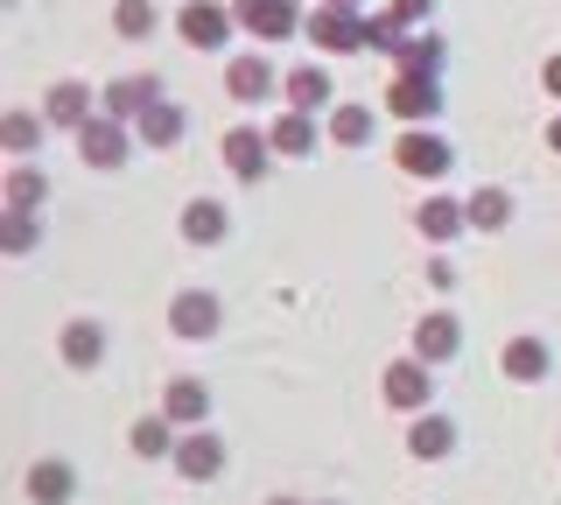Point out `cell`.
<instances>
[{"label": "cell", "mask_w": 561, "mask_h": 505, "mask_svg": "<svg viewBox=\"0 0 561 505\" xmlns=\"http://www.w3.org/2000/svg\"><path fill=\"white\" fill-rule=\"evenodd\" d=\"M443 106H449V92L435 71H393V84H386V113L408 119V127H428Z\"/></svg>", "instance_id": "6da1fadb"}, {"label": "cell", "mask_w": 561, "mask_h": 505, "mask_svg": "<svg viewBox=\"0 0 561 505\" xmlns=\"http://www.w3.org/2000/svg\"><path fill=\"white\" fill-rule=\"evenodd\" d=\"M393 169H400V176H414V183H435V176H449V169H456V148L435 127H408L393 141Z\"/></svg>", "instance_id": "7a4b0ae2"}, {"label": "cell", "mask_w": 561, "mask_h": 505, "mask_svg": "<svg viewBox=\"0 0 561 505\" xmlns=\"http://www.w3.org/2000/svg\"><path fill=\"white\" fill-rule=\"evenodd\" d=\"M302 36L323 49V57H358V49H365V14L358 8H330V0H323V8L302 22Z\"/></svg>", "instance_id": "3957f363"}, {"label": "cell", "mask_w": 561, "mask_h": 505, "mask_svg": "<svg viewBox=\"0 0 561 505\" xmlns=\"http://www.w3.org/2000/svg\"><path fill=\"white\" fill-rule=\"evenodd\" d=\"M134 141H140V134L127 127V119H113V113H92V119L78 127V154H84L92 169H127Z\"/></svg>", "instance_id": "277c9868"}, {"label": "cell", "mask_w": 561, "mask_h": 505, "mask_svg": "<svg viewBox=\"0 0 561 505\" xmlns=\"http://www.w3.org/2000/svg\"><path fill=\"white\" fill-rule=\"evenodd\" d=\"M232 14L253 43H288V36H302V22H309L295 0H232Z\"/></svg>", "instance_id": "5b68a950"}, {"label": "cell", "mask_w": 561, "mask_h": 505, "mask_svg": "<svg viewBox=\"0 0 561 505\" xmlns=\"http://www.w3.org/2000/svg\"><path fill=\"white\" fill-rule=\"evenodd\" d=\"M175 478L183 484H210V478H225V463H232V449H225V435H210V428H183V443H175Z\"/></svg>", "instance_id": "8992f818"}, {"label": "cell", "mask_w": 561, "mask_h": 505, "mask_svg": "<svg viewBox=\"0 0 561 505\" xmlns=\"http://www.w3.org/2000/svg\"><path fill=\"white\" fill-rule=\"evenodd\" d=\"M379 393H386V408L421 414L435 400V365L428 358H393V365H386V379H379Z\"/></svg>", "instance_id": "52a82bcc"}, {"label": "cell", "mask_w": 561, "mask_h": 505, "mask_svg": "<svg viewBox=\"0 0 561 505\" xmlns=\"http://www.w3.org/2000/svg\"><path fill=\"white\" fill-rule=\"evenodd\" d=\"M169 330H175V337H190V344H210L225 330V302L210 288H183L169 302Z\"/></svg>", "instance_id": "ba28073f"}, {"label": "cell", "mask_w": 561, "mask_h": 505, "mask_svg": "<svg viewBox=\"0 0 561 505\" xmlns=\"http://www.w3.org/2000/svg\"><path fill=\"white\" fill-rule=\"evenodd\" d=\"M92 113H99V92H92L84 78H57V84L43 92V119H49V134H78Z\"/></svg>", "instance_id": "9c48e42d"}, {"label": "cell", "mask_w": 561, "mask_h": 505, "mask_svg": "<svg viewBox=\"0 0 561 505\" xmlns=\"http://www.w3.org/2000/svg\"><path fill=\"white\" fill-rule=\"evenodd\" d=\"M225 169H232V183H260L267 176V162H274V134H260V127H225Z\"/></svg>", "instance_id": "30bf717a"}, {"label": "cell", "mask_w": 561, "mask_h": 505, "mask_svg": "<svg viewBox=\"0 0 561 505\" xmlns=\"http://www.w3.org/2000/svg\"><path fill=\"white\" fill-rule=\"evenodd\" d=\"M232 28H239V14L225 8V0H190V8L175 14V36H183L190 49H225Z\"/></svg>", "instance_id": "8fae6325"}, {"label": "cell", "mask_w": 561, "mask_h": 505, "mask_svg": "<svg viewBox=\"0 0 561 505\" xmlns=\"http://www.w3.org/2000/svg\"><path fill=\"white\" fill-rule=\"evenodd\" d=\"M154 99H162V78H154V71H134V78H113L99 92V113H113V119H127V127H134Z\"/></svg>", "instance_id": "7c38bea8"}, {"label": "cell", "mask_w": 561, "mask_h": 505, "mask_svg": "<svg viewBox=\"0 0 561 505\" xmlns=\"http://www.w3.org/2000/svg\"><path fill=\"white\" fill-rule=\"evenodd\" d=\"M105 323L99 317H70L64 323V337H57V358L70 365V372H92V365H105Z\"/></svg>", "instance_id": "4fadbf2b"}, {"label": "cell", "mask_w": 561, "mask_h": 505, "mask_svg": "<svg viewBox=\"0 0 561 505\" xmlns=\"http://www.w3.org/2000/svg\"><path fill=\"white\" fill-rule=\"evenodd\" d=\"M225 92H232L239 106H267V99L280 92V71L267 57H232L225 64Z\"/></svg>", "instance_id": "5bb4252c"}, {"label": "cell", "mask_w": 561, "mask_h": 505, "mask_svg": "<svg viewBox=\"0 0 561 505\" xmlns=\"http://www.w3.org/2000/svg\"><path fill=\"white\" fill-rule=\"evenodd\" d=\"M456 352H463V323H456L449 309H428V317L414 323V358H428V365H449Z\"/></svg>", "instance_id": "9a60e30c"}, {"label": "cell", "mask_w": 561, "mask_h": 505, "mask_svg": "<svg viewBox=\"0 0 561 505\" xmlns=\"http://www.w3.org/2000/svg\"><path fill=\"white\" fill-rule=\"evenodd\" d=\"M414 232L428 239V246H449L456 232H470V204H456V197H421Z\"/></svg>", "instance_id": "2e32d148"}, {"label": "cell", "mask_w": 561, "mask_h": 505, "mask_svg": "<svg viewBox=\"0 0 561 505\" xmlns=\"http://www.w3.org/2000/svg\"><path fill=\"white\" fill-rule=\"evenodd\" d=\"M548 365H554L548 337H513V344L499 352V372L513 379V387H540V379H548Z\"/></svg>", "instance_id": "e0dca14e"}, {"label": "cell", "mask_w": 561, "mask_h": 505, "mask_svg": "<svg viewBox=\"0 0 561 505\" xmlns=\"http://www.w3.org/2000/svg\"><path fill=\"white\" fill-rule=\"evenodd\" d=\"M449 449H456V422H449V414H428V408H421L414 422H408V457H414V463H443Z\"/></svg>", "instance_id": "ac0fdd59"}, {"label": "cell", "mask_w": 561, "mask_h": 505, "mask_svg": "<svg viewBox=\"0 0 561 505\" xmlns=\"http://www.w3.org/2000/svg\"><path fill=\"white\" fill-rule=\"evenodd\" d=\"M183 239H190V246H225V239H232V211H225V197H190Z\"/></svg>", "instance_id": "d6986e66"}, {"label": "cell", "mask_w": 561, "mask_h": 505, "mask_svg": "<svg viewBox=\"0 0 561 505\" xmlns=\"http://www.w3.org/2000/svg\"><path fill=\"white\" fill-rule=\"evenodd\" d=\"M280 99H288L295 113H330V106H337V92H330L323 64H302V71H288V78H280Z\"/></svg>", "instance_id": "ffe728a7"}, {"label": "cell", "mask_w": 561, "mask_h": 505, "mask_svg": "<svg viewBox=\"0 0 561 505\" xmlns=\"http://www.w3.org/2000/svg\"><path fill=\"white\" fill-rule=\"evenodd\" d=\"M162 414L175 428L210 422V387H204V379H169V387H162Z\"/></svg>", "instance_id": "44dd1931"}, {"label": "cell", "mask_w": 561, "mask_h": 505, "mask_svg": "<svg viewBox=\"0 0 561 505\" xmlns=\"http://www.w3.org/2000/svg\"><path fill=\"white\" fill-rule=\"evenodd\" d=\"M28 498L35 505H70V498H78V470H70L64 457L28 463Z\"/></svg>", "instance_id": "7402d4cb"}, {"label": "cell", "mask_w": 561, "mask_h": 505, "mask_svg": "<svg viewBox=\"0 0 561 505\" xmlns=\"http://www.w3.org/2000/svg\"><path fill=\"white\" fill-rule=\"evenodd\" d=\"M183 127H190V119H183V106H175V99H154V106L148 113H140L134 119V134H140V148H175V141H183Z\"/></svg>", "instance_id": "603a6c76"}, {"label": "cell", "mask_w": 561, "mask_h": 505, "mask_svg": "<svg viewBox=\"0 0 561 505\" xmlns=\"http://www.w3.org/2000/svg\"><path fill=\"white\" fill-rule=\"evenodd\" d=\"M49 204V176L35 162H22V169H8V183H0V211H43Z\"/></svg>", "instance_id": "cb8c5ba5"}, {"label": "cell", "mask_w": 561, "mask_h": 505, "mask_svg": "<svg viewBox=\"0 0 561 505\" xmlns=\"http://www.w3.org/2000/svg\"><path fill=\"white\" fill-rule=\"evenodd\" d=\"M274 154H288V162H302V154H316V113H274Z\"/></svg>", "instance_id": "d4e9b609"}, {"label": "cell", "mask_w": 561, "mask_h": 505, "mask_svg": "<svg viewBox=\"0 0 561 505\" xmlns=\"http://www.w3.org/2000/svg\"><path fill=\"white\" fill-rule=\"evenodd\" d=\"M43 127H49L43 113H22V106H14V113H0V148H8L14 162H28V154L43 148Z\"/></svg>", "instance_id": "484cf974"}, {"label": "cell", "mask_w": 561, "mask_h": 505, "mask_svg": "<svg viewBox=\"0 0 561 505\" xmlns=\"http://www.w3.org/2000/svg\"><path fill=\"white\" fill-rule=\"evenodd\" d=\"M127 443H134V457H148V463H154V457H175V443H183V428H175L169 414H140Z\"/></svg>", "instance_id": "4316f807"}, {"label": "cell", "mask_w": 561, "mask_h": 505, "mask_svg": "<svg viewBox=\"0 0 561 505\" xmlns=\"http://www.w3.org/2000/svg\"><path fill=\"white\" fill-rule=\"evenodd\" d=\"M505 225H513V197L499 183L470 190V232H505Z\"/></svg>", "instance_id": "83f0119b"}, {"label": "cell", "mask_w": 561, "mask_h": 505, "mask_svg": "<svg viewBox=\"0 0 561 505\" xmlns=\"http://www.w3.org/2000/svg\"><path fill=\"white\" fill-rule=\"evenodd\" d=\"M443 64H449V43L435 36V28H421V36H408V49L393 57V71H435L443 78Z\"/></svg>", "instance_id": "f1b7e54d"}, {"label": "cell", "mask_w": 561, "mask_h": 505, "mask_svg": "<svg viewBox=\"0 0 561 505\" xmlns=\"http://www.w3.org/2000/svg\"><path fill=\"white\" fill-rule=\"evenodd\" d=\"M330 141H337V148H365V141H373V106L337 99V106H330Z\"/></svg>", "instance_id": "f546056e"}, {"label": "cell", "mask_w": 561, "mask_h": 505, "mask_svg": "<svg viewBox=\"0 0 561 505\" xmlns=\"http://www.w3.org/2000/svg\"><path fill=\"white\" fill-rule=\"evenodd\" d=\"M408 36H414V22H400L393 8H386V14H365V49H379V57H400Z\"/></svg>", "instance_id": "4dcf8cb0"}, {"label": "cell", "mask_w": 561, "mask_h": 505, "mask_svg": "<svg viewBox=\"0 0 561 505\" xmlns=\"http://www.w3.org/2000/svg\"><path fill=\"white\" fill-rule=\"evenodd\" d=\"M154 0H113V36H127V43H148L154 36Z\"/></svg>", "instance_id": "1f68e13d"}, {"label": "cell", "mask_w": 561, "mask_h": 505, "mask_svg": "<svg viewBox=\"0 0 561 505\" xmlns=\"http://www.w3.org/2000/svg\"><path fill=\"white\" fill-rule=\"evenodd\" d=\"M35 239H43V225H35V211H0V253H8V260L35 253Z\"/></svg>", "instance_id": "d6a6232c"}, {"label": "cell", "mask_w": 561, "mask_h": 505, "mask_svg": "<svg viewBox=\"0 0 561 505\" xmlns=\"http://www.w3.org/2000/svg\"><path fill=\"white\" fill-rule=\"evenodd\" d=\"M393 14H400V22H414V28H421V22L435 14V0H393Z\"/></svg>", "instance_id": "836d02e7"}, {"label": "cell", "mask_w": 561, "mask_h": 505, "mask_svg": "<svg viewBox=\"0 0 561 505\" xmlns=\"http://www.w3.org/2000/svg\"><path fill=\"white\" fill-rule=\"evenodd\" d=\"M540 92H548L554 106H561V57H548V64H540Z\"/></svg>", "instance_id": "e575fe53"}, {"label": "cell", "mask_w": 561, "mask_h": 505, "mask_svg": "<svg viewBox=\"0 0 561 505\" xmlns=\"http://www.w3.org/2000/svg\"><path fill=\"white\" fill-rule=\"evenodd\" d=\"M428 288H456V267H449V260H443V253H435V260H428Z\"/></svg>", "instance_id": "d590c367"}, {"label": "cell", "mask_w": 561, "mask_h": 505, "mask_svg": "<svg viewBox=\"0 0 561 505\" xmlns=\"http://www.w3.org/2000/svg\"><path fill=\"white\" fill-rule=\"evenodd\" d=\"M540 141H548V148H554V154H561V113H554V119H548V134H540Z\"/></svg>", "instance_id": "8d00e7d4"}, {"label": "cell", "mask_w": 561, "mask_h": 505, "mask_svg": "<svg viewBox=\"0 0 561 505\" xmlns=\"http://www.w3.org/2000/svg\"><path fill=\"white\" fill-rule=\"evenodd\" d=\"M330 8H365V0H330Z\"/></svg>", "instance_id": "74e56055"}, {"label": "cell", "mask_w": 561, "mask_h": 505, "mask_svg": "<svg viewBox=\"0 0 561 505\" xmlns=\"http://www.w3.org/2000/svg\"><path fill=\"white\" fill-rule=\"evenodd\" d=\"M267 505H302V498H267Z\"/></svg>", "instance_id": "f35d334b"}, {"label": "cell", "mask_w": 561, "mask_h": 505, "mask_svg": "<svg viewBox=\"0 0 561 505\" xmlns=\"http://www.w3.org/2000/svg\"><path fill=\"white\" fill-rule=\"evenodd\" d=\"M323 505H330V498H323Z\"/></svg>", "instance_id": "ab89813d"}]
</instances>
